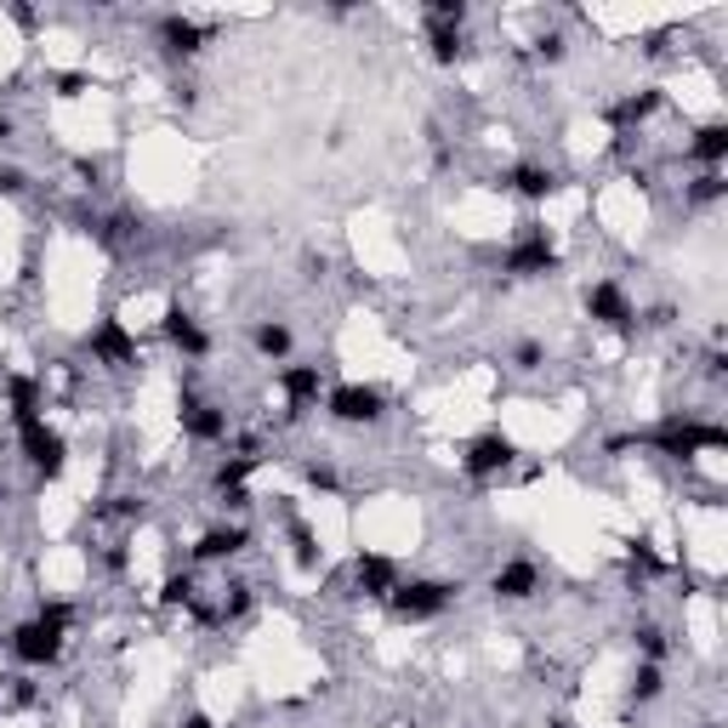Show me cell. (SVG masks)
<instances>
[{"label": "cell", "mask_w": 728, "mask_h": 728, "mask_svg": "<svg viewBox=\"0 0 728 728\" xmlns=\"http://www.w3.org/2000/svg\"><path fill=\"white\" fill-rule=\"evenodd\" d=\"M644 445H655V450L671 456V461H695V456L728 450V427L700 421V416H666L655 432H644Z\"/></svg>", "instance_id": "6da1fadb"}, {"label": "cell", "mask_w": 728, "mask_h": 728, "mask_svg": "<svg viewBox=\"0 0 728 728\" xmlns=\"http://www.w3.org/2000/svg\"><path fill=\"white\" fill-rule=\"evenodd\" d=\"M18 456L29 461V472L40 478V483H58L63 472H69V439L52 427V421H29V427H18Z\"/></svg>", "instance_id": "7a4b0ae2"}, {"label": "cell", "mask_w": 728, "mask_h": 728, "mask_svg": "<svg viewBox=\"0 0 728 728\" xmlns=\"http://www.w3.org/2000/svg\"><path fill=\"white\" fill-rule=\"evenodd\" d=\"M456 592H461L456 580H399L387 609H393V620H405V626H421V620H439L456 604Z\"/></svg>", "instance_id": "3957f363"}, {"label": "cell", "mask_w": 728, "mask_h": 728, "mask_svg": "<svg viewBox=\"0 0 728 728\" xmlns=\"http://www.w3.org/2000/svg\"><path fill=\"white\" fill-rule=\"evenodd\" d=\"M325 416L342 427H376L387 416V393L370 381H336V387H325Z\"/></svg>", "instance_id": "277c9868"}, {"label": "cell", "mask_w": 728, "mask_h": 728, "mask_svg": "<svg viewBox=\"0 0 728 728\" xmlns=\"http://www.w3.org/2000/svg\"><path fill=\"white\" fill-rule=\"evenodd\" d=\"M501 268H507L512 279H547V273H558V268H564V257H558V246H552V239H547L536 222H523V233L507 246Z\"/></svg>", "instance_id": "5b68a950"}, {"label": "cell", "mask_w": 728, "mask_h": 728, "mask_svg": "<svg viewBox=\"0 0 728 728\" xmlns=\"http://www.w3.org/2000/svg\"><path fill=\"white\" fill-rule=\"evenodd\" d=\"M7 649H12V660L18 666H29V671H46V666H58L63 660V632L58 626H46V620H18L12 632H7Z\"/></svg>", "instance_id": "8992f818"}, {"label": "cell", "mask_w": 728, "mask_h": 728, "mask_svg": "<svg viewBox=\"0 0 728 728\" xmlns=\"http://www.w3.org/2000/svg\"><path fill=\"white\" fill-rule=\"evenodd\" d=\"M587 319L604 325V330H615V336H638V308H632V297H626L615 279L587 285Z\"/></svg>", "instance_id": "52a82bcc"}, {"label": "cell", "mask_w": 728, "mask_h": 728, "mask_svg": "<svg viewBox=\"0 0 728 728\" xmlns=\"http://www.w3.org/2000/svg\"><path fill=\"white\" fill-rule=\"evenodd\" d=\"M86 353H91V365H103V370H126V365H137V336L126 330V319H97L91 330H86Z\"/></svg>", "instance_id": "ba28073f"}, {"label": "cell", "mask_w": 728, "mask_h": 728, "mask_svg": "<svg viewBox=\"0 0 728 728\" xmlns=\"http://www.w3.org/2000/svg\"><path fill=\"white\" fill-rule=\"evenodd\" d=\"M512 461H518V445L507 439V432H478V439L467 445V456H461V472L478 478V483H490V478H501Z\"/></svg>", "instance_id": "9c48e42d"}, {"label": "cell", "mask_w": 728, "mask_h": 728, "mask_svg": "<svg viewBox=\"0 0 728 728\" xmlns=\"http://www.w3.org/2000/svg\"><path fill=\"white\" fill-rule=\"evenodd\" d=\"M393 587H399V564L387 558V552L359 547L353 552V592L370 598V604H387V598H393Z\"/></svg>", "instance_id": "30bf717a"}, {"label": "cell", "mask_w": 728, "mask_h": 728, "mask_svg": "<svg viewBox=\"0 0 728 728\" xmlns=\"http://www.w3.org/2000/svg\"><path fill=\"white\" fill-rule=\"evenodd\" d=\"M279 393H285V421H302L319 393H325V370L319 365H285L279 370Z\"/></svg>", "instance_id": "8fae6325"}, {"label": "cell", "mask_w": 728, "mask_h": 728, "mask_svg": "<svg viewBox=\"0 0 728 728\" xmlns=\"http://www.w3.org/2000/svg\"><path fill=\"white\" fill-rule=\"evenodd\" d=\"M177 421H182V439H193V445H222V439H228V410H222V405H211V399L182 393Z\"/></svg>", "instance_id": "7c38bea8"}, {"label": "cell", "mask_w": 728, "mask_h": 728, "mask_svg": "<svg viewBox=\"0 0 728 728\" xmlns=\"http://www.w3.org/2000/svg\"><path fill=\"white\" fill-rule=\"evenodd\" d=\"M154 34H160V52H166V58H200L217 29H211V23H193V18H182V12H166V18L154 23Z\"/></svg>", "instance_id": "4fadbf2b"}, {"label": "cell", "mask_w": 728, "mask_h": 728, "mask_svg": "<svg viewBox=\"0 0 728 728\" xmlns=\"http://www.w3.org/2000/svg\"><path fill=\"white\" fill-rule=\"evenodd\" d=\"M251 547V523L233 518V523H211L200 541H193V564H228Z\"/></svg>", "instance_id": "5bb4252c"}, {"label": "cell", "mask_w": 728, "mask_h": 728, "mask_svg": "<svg viewBox=\"0 0 728 728\" xmlns=\"http://www.w3.org/2000/svg\"><path fill=\"white\" fill-rule=\"evenodd\" d=\"M160 330H166V342H171L182 359H206V353H211V330L193 319V313H182V308H166Z\"/></svg>", "instance_id": "9a60e30c"}, {"label": "cell", "mask_w": 728, "mask_h": 728, "mask_svg": "<svg viewBox=\"0 0 728 728\" xmlns=\"http://www.w3.org/2000/svg\"><path fill=\"white\" fill-rule=\"evenodd\" d=\"M490 592H496L501 604H523V598H536V592H541V564H529V558L501 564V569H496V580H490Z\"/></svg>", "instance_id": "2e32d148"}, {"label": "cell", "mask_w": 728, "mask_h": 728, "mask_svg": "<svg viewBox=\"0 0 728 728\" xmlns=\"http://www.w3.org/2000/svg\"><path fill=\"white\" fill-rule=\"evenodd\" d=\"M684 160H695L700 171H722V160H728V120L695 126V137L684 142Z\"/></svg>", "instance_id": "e0dca14e"}, {"label": "cell", "mask_w": 728, "mask_h": 728, "mask_svg": "<svg viewBox=\"0 0 728 728\" xmlns=\"http://www.w3.org/2000/svg\"><path fill=\"white\" fill-rule=\"evenodd\" d=\"M666 109V91L660 86H644V91H632V97H620V103L609 109V126H620V131H632V126H649L655 114Z\"/></svg>", "instance_id": "ac0fdd59"}, {"label": "cell", "mask_w": 728, "mask_h": 728, "mask_svg": "<svg viewBox=\"0 0 728 728\" xmlns=\"http://www.w3.org/2000/svg\"><path fill=\"white\" fill-rule=\"evenodd\" d=\"M501 188L518 193V200H529V206H541V200H552L558 171H552V166H512V171L501 177Z\"/></svg>", "instance_id": "d6986e66"}, {"label": "cell", "mask_w": 728, "mask_h": 728, "mask_svg": "<svg viewBox=\"0 0 728 728\" xmlns=\"http://www.w3.org/2000/svg\"><path fill=\"white\" fill-rule=\"evenodd\" d=\"M7 405H12V427L40 421V410H46V381H40V376H7Z\"/></svg>", "instance_id": "ffe728a7"}, {"label": "cell", "mask_w": 728, "mask_h": 728, "mask_svg": "<svg viewBox=\"0 0 728 728\" xmlns=\"http://www.w3.org/2000/svg\"><path fill=\"white\" fill-rule=\"evenodd\" d=\"M285 536H290V558H297V569H319L325 564V547H319V536H313V523L308 518H297V512H290L285 518Z\"/></svg>", "instance_id": "44dd1931"}, {"label": "cell", "mask_w": 728, "mask_h": 728, "mask_svg": "<svg viewBox=\"0 0 728 728\" xmlns=\"http://www.w3.org/2000/svg\"><path fill=\"white\" fill-rule=\"evenodd\" d=\"M660 695H666V666H655V660H638L632 684H626V711H632V706H655Z\"/></svg>", "instance_id": "7402d4cb"}, {"label": "cell", "mask_w": 728, "mask_h": 728, "mask_svg": "<svg viewBox=\"0 0 728 728\" xmlns=\"http://www.w3.org/2000/svg\"><path fill=\"white\" fill-rule=\"evenodd\" d=\"M251 348H257L262 359L285 365V359H290V348H297V336H290V325H285V319H262V325L251 330Z\"/></svg>", "instance_id": "603a6c76"}, {"label": "cell", "mask_w": 728, "mask_h": 728, "mask_svg": "<svg viewBox=\"0 0 728 728\" xmlns=\"http://www.w3.org/2000/svg\"><path fill=\"white\" fill-rule=\"evenodd\" d=\"M251 604H257V592L246 587V580H228L222 598H217V609H211V626H239V620L251 615Z\"/></svg>", "instance_id": "cb8c5ba5"}, {"label": "cell", "mask_w": 728, "mask_h": 728, "mask_svg": "<svg viewBox=\"0 0 728 728\" xmlns=\"http://www.w3.org/2000/svg\"><path fill=\"white\" fill-rule=\"evenodd\" d=\"M257 467H262V456H228V461L211 472V490H217V496H228V490H246Z\"/></svg>", "instance_id": "d4e9b609"}, {"label": "cell", "mask_w": 728, "mask_h": 728, "mask_svg": "<svg viewBox=\"0 0 728 728\" xmlns=\"http://www.w3.org/2000/svg\"><path fill=\"white\" fill-rule=\"evenodd\" d=\"M626 569H632V580L644 587V580H655V575H666V558L655 552V541H626Z\"/></svg>", "instance_id": "484cf974"}, {"label": "cell", "mask_w": 728, "mask_h": 728, "mask_svg": "<svg viewBox=\"0 0 728 728\" xmlns=\"http://www.w3.org/2000/svg\"><path fill=\"white\" fill-rule=\"evenodd\" d=\"M427 46H432V63H461L467 58V40H461V29H445V23H427Z\"/></svg>", "instance_id": "4316f807"}, {"label": "cell", "mask_w": 728, "mask_h": 728, "mask_svg": "<svg viewBox=\"0 0 728 728\" xmlns=\"http://www.w3.org/2000/svg\"><path fill=\"white\" fill-rule=\"evenodd\" d=\"M632 644H638V660H655V666H666V655H671L666 626H655V620H638V626H632Z\"/></svg>", "instance_id": "83f0119b"}, {"label": "cell", "mask_w": 728, "mask_h": 728, "mask_svg": "<svg viewBox=\"0 0 728 728\" xmlns=\"http://www.w3.org/2000/svg\"><path fill=\"white\" fill-rule=\"evenodd\" d=\"M160 604H166V609H193V604H200V587H193V575H188V569H182V575H166Z\"/></svg>", "instance_id": "f1b7e54d"}, {"label": "cell", "mask_w": 728, "mask_h": 728, "mask_svg": "<svg viewBox=\"0 0 728 728\" xmlns=\"http://www.w3.org/2000/svg\"><path fill=\"white\" fill-rule=\"evenodd\" d=\"M722 193H728V182H722V171H700V177H695V182L684 188V200H689V206L700 211V206H717V200H722Z\"/></svg>", "instance_id": "f546056e"}, {"label": "cell", "mask_w": 728, "mask_h": 728, "mask_svg": "<svg viewBox=\"0 0 728 728\" xmlns=\"http://www.w3.org/2000/svg\"><path fill=\"white\" fill-rule=\"evenodd\" d=\"M302 483L319 490V496H336V490H342V472H336L330 461H302Z\"/></svg>", "instance_id": "4dcf8cb0"}, {"label": "cell", "mask_w": 728, "mask_h": 728, "mask_svg": "<svg viewBox=\"0 0 728 728\" xmlns=\"http://www.w3.org/2000/svg\"><path fill=\"white\" fill-rule=\"evenodd\" d=\"M34 620H46V626H58V632L69 638V626H74V604H63V598H40V609H34Z\"/></svg>", "instance_id": "1f68e13d"}, {"label": "cell", "mask_w": 728, "mask_h": 728, "mask_svg": "<svg viewBox=\"0 0 728 728\" xmlns=\"http://www.w3.org/2000/svg\"><path fill=\"white\" fill-rule=\"evenodd\" d=\"M427 23L461 29V23H467V0H427Z\"/></svg>", "instance_id": "d6a6232c"}, {"label": "cell", "mask_w": 728, "mask_h": 728, "mask_svg": "<svg viewBox=\"0 0 728 728\" xmlns=\"http://www.w3.org/2000/svg\"><path fill=\"white\" fill-rule=\"evenodd\" d=\"M512 365H518V370H541V365H547V348L536 342V336H523V342L512 348Z\"/></svg>", "instance_id": "836d02e7"}, {"label": "cell", "mask_w": 728, "mask_h": 728, "mask_svg": "<svg viewBox=\"0 0 728 728\" xmlns=\"http://www.w3.org/2000/svg\"><path fill=\"white\" fill-rule=\"evenodd\" d=\"M52 86H58V97H86V91H91V74H86V69H63V74H52Z\"/></svg>", "instance_id": "e575fe53"}, {"label": "cell", "mask_w": 728, "mask_h": 728, "mask_svg": "<svg viewBox=\"0 0 728 728\" xmlns=\"http://www.w3.org/2000/svg\"><path fill=\"white\" fill-rule=\"evenodd\" d=\"M109 512H114V518H126V523H142V518H149V501H142V496H114V501H109Z\"/></svg>", "instance_id": "d590c367"}, {"label": "cell", "mask_w": 728, "mask_h": 728, "mask_svg": "<svg viewBox=\"0 0 728 728\" xmlns=\"http://www.w3.org/2000/svg\"><path fill=\"white\" fill-rule=\"evenodd\" d=\"M34 700H40V689L29 684V677H7V706L23 711V706H34Z\"/></svg>", "instance_id": "8d00e7d4"}, {"label": "cell", "mask_w": 728, "mask_h": 728, "mask_svg": "<svg viewBox=\"0 0 728 728\" xmlns=\"http://www.w3.org/2000/svg\"><path fill=\"white\" fill-rule=\"evenodd\" d=\"M564 52H569L564 34H541V40H536V58H541V63H564Z\"/></svg>", "instance_id": "74e56055"}, {"label": "cell", "mask_w": 728, "mask_h": 728, "mask_svg": "<svg viewBox=\"0 0 728 728\" xmlns=\"http://www.w3.org/2000/svg\"><path fill=\"white\" fill-rule=\"evenodd\" d=\"M23 188H29V177H23V171H12V166L0 171V193H23Z\"/></svg>", "instance_id": "f35d334b"}, {"label": "cell", "mask_w": 728, "mask_h": 728, "mask_svg": "<svg viewBox=\"0 0 728 728\" xmlns=\"http://www.w3.org/2000/svg\"><path fill=\"white\" fill-rule=\"evenodd\" d=\"M103 564H109L114 575H126V547H109V552H103Z\"/></svg>", "instance_id": "ab89813d"}, {"label": "cell", "mask_w": 728, "mask_h": 728, "mask_svg": "<svg viewBox=\"0 0 728 728\" xmlns=\"http://www.w3.org/2000/svg\"><path fill=\"white\" fill-rule=\"evenodd\" d=\"M12 137H18V120H12V114H0V149H7Z\"/></svg>", "instance_id": "60d3db41"}, {"label": "cell", "mask_w": 728, "mask_h": 728, "mask_svg": "<svg viewBox=\"0 0 728 728\" xmlns=\"http://www.w3.org/2000/svg\"><path fill=\"white\" fill-rule=\"evenodd\" d=\"M626 177H632L638 188H649V182H655V171H649V166H626Z\"/></svg>", "instance_id": "b9f144b4"}, {"label": "cell", "mask_w": 728, "mask_h": 728, "mask_svg": "<svg viewBox=\"0 0 728 728\" xmlns=\"http://www.w3.org/2000/svg\"><path fill=\"white\" fill-rule=\"evenodd\" d=\"M12 23H18V29H34V7H12Z\"/></svg>", "instance_id": "7bdbcfd3"}, {"label": "cell", "mask_w": 728, "mask_h": 728, "mask_svg": "<svg viewBox=\"0 0 728 728\" xmlns=\"http://www.w3.org/2000/svg\"><path fill=\"white\" fill-rule=\"evenodd\" d=\"M722 370H728V359H722V353H711V359H706V376H711V381H722Z\"/></svg>", "instance_id": "ee69618b"}, {"label": "cell", "mask_w": 728, "mask_h": 728, "mask_svg": "<svg viewBox=\"0 0 728 728\" xmlns=\"http://www.w3.org/2000/svg\"><path fill=\"white\" fill-rule=\"evenodd\" d=\"M182 728H217V722H211L206 711H188V717H182Z\"/></svg>", "instance_id": "f6af8a7d"}, {"label": "cell", "mask_w": 728, "mask_h": 728, "mask_svg": "<svg viewBox=\"0 0 728 728\" xmlns=\"http://www.w3.org/2000/svg\"><path fill=\"white\" fill-rule=\"evenodd\" d=\"M0 711H7V671H0Z\"/></svg>", "instance_id": "bcb514c9"}, {"label": "cell", "mask_w": 728, "mask_h": 728, "mask_svg": "<svg viewBox=\"0 0 728 728\" xmlns=\"http://www.w3.org/2000/svg\"><path fill=\"white\" fill-rule=\"evenodd\" d=\"M695 728H728V722H695Z\"/></svg>", "instance_id": "7dc6e473"}, {"label": "cell", "mask_w": 728, "mask_h": 728, "mask_svg": "<svg viewBox=\"0 0 728 728\" xmlns=\"http://www.w3.org/2000/svg\"><path fill=\"white\" fill-rule=\"evenodd\" d=\"M0 456H7V445H0Z\"/></svg>", "instance_id": "c3c4849f"}]
</instances>
